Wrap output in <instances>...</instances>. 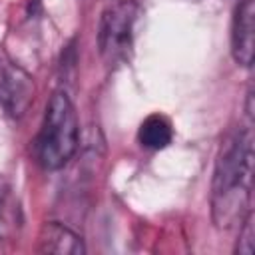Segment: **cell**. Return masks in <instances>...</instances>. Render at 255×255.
I'll list each match as a JSON object with an SVG mask.
<instances>
[{"label": "cell", "instance_id": "obj_1", "mask_svg": "<svg viewBox=\"0 0 255 255\" xmlns=\"http://www.w3.org/2000/svg\"><path fill=\"white\" fill-rule=\"evenodd\" d=\"M251 159L253 147L249 131H231L221 143L211 181V211L217 227H231L249 213Z\"/></svg>", "mask_w": 255, "mask_h": 255}, {"label": "cell", "instance_id": "obj_2", "mask_svg": "<svg viewBox=\"0 0 255 255\" xmlns=\"http://www.w3.org/2000/svg\"><path fill=\"white\" fill-rule=\"evenodd\" d=\"M78 147V118L66 92H54L36 137V155L44 169L64 167Z\"/></svg>", "mask_w": 255, "mask_h": 255}, {"label": "cell", "instance_id": "obj_3", "mask_svg": "<svg viewBox=\"0 0 255 255\" xmlns=\"http://www.w3.org/2000/svg\"><path fill=\"white\" fill-rule=\"evenodd\" d=\"M139 8L131 0H120L110 4L100 18L98 46L104 62L110 68L129 62L133 52V36Z\"/></svg>", "mask_w": 255, "mask_h": 255}, {"label": "cell", "instance_id": "obj_4", "mask_svg": "<svg viewBox=\"0 0 255 255\" xmlns=\"http://www.w3.org/2000/svg\"><path fill=\"white\" fill-rule=\"evenodd\" d=\"M32 98L34 86L30 78L14 66H0V100L8 114L22 116Z\"/></svg>", "mask_w": 255, "mask_h": 255}, {"label": "cell", "instance_id": "obj_5", "mask_svg": "<svg viewBox=\"0 0 255 255\" xmlns=\"http://www.w3.org/2000/svg\"><path fill=\"white\" fill-rule=\"evenodd\" d=\"M253 0H241L231 24V54L239 66L249 68L253 62Z\"/></svg>", "mask_w": 255, "mask_h": 255}, {"label": "cell", "instance_id": "obj_6", "mask_svg": "<svg viewBox=\"0 0 255 255\" xmlns=\"http://www.w3.org/2000/svg\"><path fill=\"white\" fill-rule=\"evenodd\" d=\"M38 253H58V255H80L84 253V243L80 235L62 223L48 221L38 233Z\"/></svg>", "mask_w": 255, "mask_h": 255}, {"label": "cell", "instance_id": "obj_7", "mask_svg": "<svg viewBox=\"0 0 255 255\" xmlns=\"http://www.w3.org/2000/svg\"><path fill=\"white\" fill-rule=\"evenodd\" d=\"M24 217L20 199L12 185L0 177V241H12L20 235Z\"/></svg>", "mask_w": 255, "mask_h": 255}, {"label": "cell", "instance_id": "obj_8", "mask_svg": "<svg viewBox=\"0 0 255 255\" xmlns=\"http://www.w3.org/2000/svg\"><path fill=\"white\" fill-rule=\"evenodd\" d=\"M171 137H173V128L169 120L161 114L147 116L137 129V139L147 149H163L171 143Z\"/></svg>", "mask_w": 255, "mask_h": 255}, {"label": "cell", "instance_id": "obj_9", "mask_svg": "<svg viewBox=\"0 0 255 255\" xmlns=\"http://www.w3.org/2000/svg\"><path fill=\"white\" fill-rule=\"evenodd\" d=\"M255 249V229H253V215L251 211L243 217L241 221V229H239V241H237V247L235 251L237 253H243V255H251Z\"/></svg>", "mask_w": 255, "mask_h": 255}]
</instances>
